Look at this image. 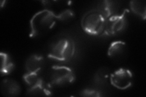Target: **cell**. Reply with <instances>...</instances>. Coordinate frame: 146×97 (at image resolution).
Instances as JSON below:
<instances>
[{"instance_id": "obj_1", "label": "cell", "mask_w": 146, "mask_h": 97, "mask_svg": "<svg viewBox=\"0 0 146 97\" xmlns=\"http://www.w3.org/2000/svg\"><path fill=\"white\" fill-rule=\"evenodd\" d=\"M57 20V15L48 9L35 13L30 21L29 36L31 38L36 37L52 29Z\"/></svg>"}, {"instance_id": "obj_2", "label": "cell", "mask_w": 146, "mask_h": 97, "mask_svg": "<svg viewBox=\"0 0 146 97\" xmlns=\"http://www.w3.org/2000/svg\"><path fill=\"white\" fill-rule=\"evenodd\" d=\"M76 51L74 41L68 37L59 38L51 44L48 56L57 61H70L74 57Z\"/></svg>"}, {"instance_id": "obj_3", "label": "cell", "mask_w": 146, "mask_h": 97, "mask_svg": "<svg viewBox=\"0 0 146 97\" xmlns=\"http://www.w3.org/2000/svg\"><path fill=\"white\" fill-rule=\"evenodd\" d=\"M106 19L98 10H91L82 17L81 26L83 30L89 35L100 36L104 35Z\"/></svg>"}, {"instance_id": "obj_4", "label": "cell", "mask_w": 146, "mask_h": 97, "mask_svg": "<svg viewBox=\"0 0 146 97\" xmlns=\"http://www.w3.org/2000/svg\"><path fill=\"white\" fill-rule=\"evenodd\" d=\"M76 76L70 67L66 66H54L49 74V84L52 86H65L74 81Z\"/></svg>"}, {"instance_id": "obj_5", "label": "cell", "mask_w": 146, "mask_h": 97, "mask_svg": "<svg viewBox=\"0 0 146 97\" xmlns=\"http://www.w3.org/2000/svg\"><path fill=\"white\" fill-rule=\"evenodd\" d=\"M110 81L112 86L120 90H125L131 86L133 74L129 69L119 68L110 75Z\"/></svg>"}, {"instance_id": "obj_6", "label": "cell", "mask_w": 146, "mask_h": 97, "mask_svg": "<svg viewBox=\"0 0 146 97\" xmlns=\"http://www.w3.org/2000/svg\"><path fill=\"white\" fill-rule=\"evenodd\" d=\"M129 10L124 9L119 14L114 15L106 20L105 33L107 35H114L124 29L127 23V16Z\"/></svg>"}, {"instance_id": "obj_7", "label": "cell", "mask_w": 146, "mask_h": 97, "mask_svg": "<svg viewBox=\"0 0 146 97\" xmlns=\"http://www.w3.org/2000/svg\"><path fill=\"white\" fill-rule=\"evenodd\" d=\"M1 90L3 95L6 96H17L21 93L19 84L16 81L9 78L1 82Z\"/></svg>"}, {"instance_id": "obj_8", "label": "cell", "mask_w": 146, "mask_h": 97, "mask_svg": "<svg viewBox=\"0 0 146 97\" xmlns=\"http://www.w3.org/2000/svg\"><path fill=\"white\" fill-rule=\"evenodd\" d=\"M51 87L49 83L44 82L42 78L37 84L29 87L26 95L28 96H51L52 95Z\"/></svg>"}, {"instance_id": "obj_9", "label": "cell", "mask_w": 146, "mask_h": 97, "mask_svg": "<svg viewBox=\"0 0 146 97\" xmlns=\"http://www.w3.org/2000/svg\"><path fill=\"white\" fill-rule=\"evenodd\" d=\"M44 64L43 57L38 55H32L27 59L25 69L27 73H38L42 69Z\"/></svg>"}, {"instance_id": "obj_10", "label": "cell", "mask_w": 146, "mask_h": 97, "mask_svg": "<svg viewBox=\"0 0 146 97\" xmlns=\"http://www.w3.org/2000/svg\"><path fill=\"white\" fill-rule=\"evenodd\" d=\"M1 75H7L13 71L15 68V64L9 55L6 53L1 52Z\"/></svg>"}, {"instance_id": "obj_11", "label": "cell", "mask_w": 146, "mask_h": 97, "mask_svg": "<svg viewBox=\"0 0 146 97\" xmlns=\"http://www.w3.org/2000/svg\"><path fill=\"white\" fill-rule=\"evenodd\" d=\"M98 11L106 20L114 15L117 14L114 2L107 1V0L102 2L99 9H98Z\"/></svg>"}, {"instance_id": "obj_12", "label": "cell", "mask_w": 146, "mask_h": 97, "mask_svg": "<svg viewBox=\"0 0 146 97\" xmlns=\"http://www.w3.org/2000/svg\"><path fill=\"white\" fill-rule=\"evenodd\" d=\"M126 48V43L122 41H116L111 43L108 48L107 54L110 57H116L121 55Z\"/></svg>"}, {"instance_id": "obj_13", "label": "cell", "mask_w": 146, "mask_h": 97, "mask_svg": "<svg viewBox=\"0 0 146 97\" xmlns=\"http://www.w3.org/2000/svg\"><path fill=\"white\" fill-rule=\"evenodd\" d=\"M130 8L135 14L145 20L146 5L145 1H131L130 2Z\"/></svg>"}, {"instance_id": "obj_14", "label": "cell", "mask_w": 146, "mask_h": 97, "mask_svg": "<svg viewBox=\"0 0 146 97\" xmlns=\"http://www.w3.org/2000/svg\"><path fill=\"white\" fill-rule=\"evenodd\" d=\"M108 78H110L108 69L106 68H101L99 69L97 72L96 73L94 81L98 84H102L108 81Z\"/></svg>"}, {"instance_id": "obj_15", "label": "cell", "mask_w": 146, "mask_h": 97, "mask_svg": "<svg viewBox=\"0 0 146 97\" xmlns=\"http://www.w3.org/2000/svg\"><path fill=\"white\" fill-rule=\"evenodd\" d=\"M38 73H27L23 75V80L29 87L35 85L41 80Z\"/></svg>"}, {"instance_id": "obj_16", "label": "cell", "mask_w": 146, "mask_h": 97, "mask_svg": "<svg viewBox=\"0 0 146 97\" xmlns=\"http://www.w3.org/2000/svg\"><path fill=\"white\" fill-rule=\"evenodd\" d=\"M57 15V20L60 21H66L71 20L74 16V13L70 9H66V10L62 11L61 13Z\"/></svg>"}, {"instance_id": "obj_17", "label": "cell", "mask_w": 146, "mask_h": 97, "mask_svg": "<svg viewBox=\"0 0 146 97\" xmlns=\"http://www.w3.org/2000/svg\"><path fill=\"white\" fill-rule=\"evenodd\" d=\"M80 96L85 97H99L101 96L100 92L96 90L85 89L80 93Z\"/></svg>"}, {"instance_id": "obj_18", "label": "cell", "mask_w": 146, "mask_h": 97, "mask_svg": "<svg viewBox=\"0 0 146 97\" xmlns=\"http://www.w3.org/2000/svg\"><path fill=\"white\" fill-rule=\"evenodd\" d=\"M6 2V1H1V8H2V7L4 6V3L5 4Z\"/></svg>"}]
</instances>
